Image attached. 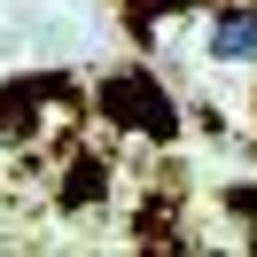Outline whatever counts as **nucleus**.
Returning a JSON list of instances; mask_svg holds the SVG:
<instances>
[{
  "label": "nucleus",
  "mask_w": 257,
  "mask_h": 257,
  "mask_svg": "<svg viewBox=\"0 0 257 257\" xmlns=\"http://www.w3.org/2000/svg\"><path fill=\"white\" fill-rule=\"evenodd\" d=\"M94 117H109L117 133H141V141H172L179 133V109L148 70H109L94 86Z\"/></svg>",
  "instance_id": "f257e3e1"
},
{
  "label": "nucleus",
  "mask_w": 257,
  "mask_h": 257,
  "mask_svg": "<svg viewBox=\"0 0 257 257\" xmlns=\"http://www.w3.org/2000/svg\"><path fill=\"white\" fill-rule=\"evenodd\" d=\"M47 101H78V86L70 78H8L0 86V148L47 125Z\"/></svg>",
  "instance_id": "f03ea898"
},
{
  "label": "nucleus",
  "mask_w": 257,
  "mask_h": 257,
  "mask_svg": "<svg viewBox=\"0 0 257 257\" xmlns=\"http://www.w3.org/2000/svg\"><path fill=\"white\" fill-rule=\"evenodd\" d=\"M203 47H210V63H257V0H218Z\"/></svg>",
  "instance_id": "7ed1b4c3"
},
{
  "label": "nucleus",
  "mask_w": 257,
  "mask_h": 257,
  "mask_svg": "<svg viewBox=\"0 0 257 257\" xmlns=\"http://www.w3.org/2000/svg\"><path fill=\"white\" fill-rule=\"evenodd\" d=\"M109 195V164L101 156H70V179H63V210H86Z\"/></svg>",
  "instance_id": "20e7f679"
},
{
  "label": "nucleus",
  "mask_w": 257,
  "mask_h": 257,
  "mask_svg": "<svg viewBox=\"0 0 257 257\" xmlns=\"http://www.w3.org/2000/svg\"><path fill=\"white\" fill-rule=\"evenodd\" d=\"M226 203H234L241 218H257V187H234V195H226Z\"/></svg>",
  "instance_id": "39448f33"
},
{
  "label": "nucleus",
  "mask_w": 257,
  "mask_h": 257,
  "mask_svg": "<svg viewBox=\"0 0 257 257\" xmlns=\"http://www.w3.org/2000/svg\"><path fill=\"white\" fill-rule=\"evenodd\" d=\"M156 8H195V0H141V24L156 16Z\"/></svg>",
  "instance_id": "423d86ee"
}]
</instances>
